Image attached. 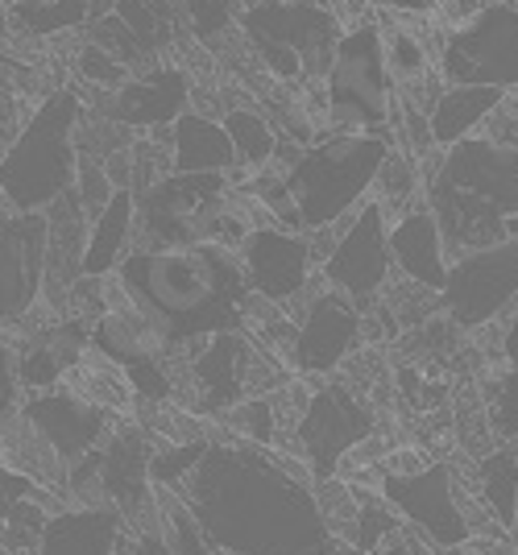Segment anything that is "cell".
I'll list each match as a JSON object with an SVG mask.
<instances>
[{
  "mask_svg": "<svg viewBox=\"0 0 518 555\" xmlns=\"http://www.w3.org/2000/svg\"><path fill=\"white\" fill-rule=\"evenodd\" d=\"M208 543L229 555H332L311 486L286 477L270 448L208 423V452L179 489Z\"/></svg>",
  "mask_w": 518,
  "mask_h": 555,
  "instance_id": "cell-1",
  "label": "cell"
},
{
  "mask_svg": "<svg viewBox=\"0 0 518 555\" xmlns=\"http://www.w3.org/2000/svg\"><path fill=\"white\" fill-rule=\"evenodd\" d=\"M117 286L158 327L170 357L204 345L216 332H245L249 286L241 257L220 245L129 249L117 266Z\"/></svg>",
  "mask_w": 518,
  "mask_h": 555,
  "instance_id": "cell-2",
  "label": "cell"
},
{
  "mask_svg": "<svg viewBox=\"0 0 518 555\" xmlns=\"http://www.w3.org/2000/svg\"><path fill=\"white\" fill-rule=\"evenodd\" d=\"M427 211L440 229L448 266L518 236V150L465 138L424 170Z\"/></svg>",
  "mask_w": 518,
  "mask_h": 555,
  "instance_id": "cell-3",
  "label": "cell"
},
{
  "mask_svg": "<svg viewBox=\"0 0 518 555\" xmlns=\"http://www.w3.org/2000/svg\"><path fill=\"white\" fill-rule=\"evenodd\" d=\"M390 150H394L390 133H332L299 150V158L283 170L286 199L299 216V232L307 236L332 229L349 211L361 208Z\"/></svg>",
  "mask_w": 518,
  "mask_h": 555,
  "instance_id": "cell-4",
  "label": "cell"
},
{
  "mask_svg": "<svg viewBox=\"0 0 518 555\" xmlns=\"http://www.w3.org/2000/svg\"><path fill=\"white\" fill-rule=\"evenodd\" d=\"M83 100L75 88H54L29 113L22 133L0 154V199L9 211H47L75 186L79 145L75 129Z\"/></svg>",
  "mask_w": 518,
  "mask_h": 555,
  "instance_id": "cell-5",
  "label": "cell"
},
{
  "mask_svg": "<svg viewBox=\"0 0 518 555\" xmlns=\"http://www.w3.org/2000/svg\"><path fill=\"white\" fill-rule=\"evenodd\" d=\"M236 34L279 83H315L332 67L345 22L315 0H254Z\"/></svg>",
  "mask_w": 518,
  "mask_h": 555,
  "instance_id": "cell-6",
  "label": "cell"
},
{
  "mask_svg": "<svg viewBox=\"0 0 518 555\" xmlns=\"http://www.w3.org/2000/svg\"><path fill=\"white\" fill-rule=\"evenodd\" d=\"M390 75L381 54V25L357 22L340 34L324 75V125L332 133H390Z\"/></svg>",
  "mask_w": 518,
  "mask_h": 555,
  "instance_id": "cell-7",
  "label": "cell"
},
{
  "mask_svg": "<svg viewBox=\"0 0 518 555\" xmlns=\"http://www.w3.org/2000/svg\"><path fill=\"white\" fill-rule=\"evenodd\" d=\"M440 75L448 88L518 92V4L494 0L456 25L440 50Z\"/></svg>",
  "mask_w": 518,
  "mask_h": 555,
  "instance_id": "cell-8",
  "label": "cell"
},
{
  "mask_svg": "<svg viewBox=\"0 0 518 555\" xmlns=\"http://www.w3.org/2000/svg\"><path fill=\"white\" fill-rule=\"evenodd\" d=\"M229 204H233L229 175H166L163 183H154L145 195H138L133 249L204 245L208 220Z\"/></svg>",
  "mask_w": 518,
  "mask_h": 555,
  "instance_id": "cell-9",
  "label": "cell"
},
{
  "mask_svg": "<svg viewBox=\"0 0 518 555\" xmlns=\"http://www.w3.org/2000/svg\"><path fill=\"white\" fill-rule=\"evenodd\" d=\"M390 274H394V261H390V216L370 195L361 208L340 220V236H336L332 254L324 257L320 278L365 315L381 299Z\"/></svg>",
  "mask_w": 518,
  "mask_h": 555,
  "instance_id": "cell-10",
  "label": "cell"
},
{
  "mask_svg": "<svg viewBox=\"0 0 518 555\" xmlns=\"http://www.w3.org/2000/svg\"><path fill=\"white\" fill-rule=\"evenodd\" d=\"M518 302V236L448 266L440 311L461 332H481Z\"/></svg>",
  "mask_w": 518,
  "mask_h": 555,
  "instance_id": "cell-11",
  "label": "cell"
},
{
  "mask_svg": "<svg viewBox=\"0 0 518 555\" xmlns=\"http://www.w3.org/2000/svg\"><path fill=\"white\" fill-rule=\"evenodd\" d=\"M241 274L249 295L283 307L286 315L295 320L299 307H303L315 291H324L328 282L315 270V257H311V241L303 232H286L279 224H261L249 229L245 245H241Z\"/></svg>",
  "mask_w": 518,
  "mask_h": 555,
  "instance_id": "cell-12",
  "label": "cell"
},
{
  "mask_svg": "<svg viewBox=\"0 0 518 555\" xmlns=\"http://www.w3.org/2000/svg\"><path fill=\"white\" fill-rule=\"evenodd\" d=\"M377 431V411L374 402L357 398L340 377L320 382L311 390L299 427L290 431L299 448H303V461L311 464V477L324 481L340 473V461L353 452L357 443H365Z\"/></svg>",
  "mask_w": 518,
  "mask_h": 555,
  "instance_id": "cell-13",
  "label": "cell"
},
{
  "mask_svg": "<svg viewBox=\"0 0 518 555\" xmlns=\"http://www.w3.org/2000/svg\"><path fill=\"white\" fill-rule=\"evenodd\" d=\"M377 493L402 518V527H411L436 552H456L472 539L469 518L456 502L452 464L431 461L411 477H381Z\"/></svg>",
  "mask_w": 518,
  "mask_h": 555,
  "instance_id": "cell-14",
  "label": "cell"
},
{
  "mask_svg": "<svg viewBox=\"0 0 518 555\" xmlns=\"http://www.w3.org/2000/svg\"><path fill=\"white\" fill-rule=\"evenodd\" d=\"M361 332H365V315L345 295L324 286L295 315V340H290V352H286V365H290L295 377L324 382L357 352Z\"/></svg>",
  "mask_w": 518,
  "mask_h": 555,
  "instance_id": "cell-15",
  "label": "cell"
},
{
  "mask_svg": "<svg viewBox=\"0 0 518 555\" xmlns=\"http://www.w3.org/2000/svg\"><path fill=\"white\" fill-rule=\"evenodd\" d=\"M254 357V336L249 332H216L204 345L174 352L170 361H179L183 398L191 411H204L208 418H220L233 411L245 398V370Z\"/></svg>",
  "mask_w": 518,
  "mask_h": 555,
  "instance_id": "cell-16",
  "label": "cell"
},
{
  "mask_svg": "<svg viewBox=\"0 0 518 555\" xmlns=\"http://www.w3.org/2000/svg\"><path fill=\"white\" fill-rule=\"evenodd\" d=\"M47 278V211L0 216V332L17 327L42 302Z\"/></svg>",
  "mask_w": 518,
  "mask_h": 555,
  "instance_id": "cell-17",
  "label": "cell"
},
{
  "mask_svg": "<svg viewBox=\"0 0 518 555\" xmlns=\"http://www.w3.org/2000/svg\"><path fill=\"white\" fill-rule=\"evenodd\" d=\"M22 415L42 431V440L54 448L59 461L67 464V473L113 436V427H117L120 418L92 406V402H83V398H75L63 386L50 393H29L22 402Z\"/></svg>",
  "mask_w": 518,
  "mask_h": 555,
  "instance_id": "cell-18",
  "label": "cell"
},
{
  "mask_svg": "<svg viewBox=\"0 0 518 555\" xmlns=\"http://www.w3.org/2000/svg\"><path fill=\"white\" fill-rule=\"evenodd\" d=\"M191 108V79L174 63H154L142 75H129L113 95H104L100 116L120 129H170Z\"/></svg>",
  "mask_w": 518,
  "mask_h": 555,
  "instance_id": "cell-19",
  "label": "cell"
},
{
  "mask_svg": "<svg viewBox=\"0 0 518 555\" xmlns=\"http://www.w3.org/2000/svg\"><path fill=\"white\" fill-rule=\"evenodd\" d=\"M88 211L75 186L47 208V278H42V307L63 315L72 286L83 278V249H88Z\"/></svg>",
  "mask_w": 518,
  "mask_h": 555,
  "instance_id": "cell-20",
  "label": "cell"
},
{
  "mask_svg": "<svg viewBox=\"0 0 518 555\" xmlns=\"http://www.w3.org/2000/svg\"><path fill=\"white\" fill-rule=\"evenodd\" d=\"M390 261L399 266V274L424 291H444L448 282V254L440 229L427 208L402 211L399 220H390Z\"/></svg>",
  "mask_w": 518,
  "mask_h": 555,
  "instance_id": "cell-21",
  "label": "cell"
},
{
  "mask_svg": "<svg viewBox=\"0 0 518 555\" xmlns=\"http://www.w3.org/2000/svg\"><path fill=\"white\" fill-rule=\"evenodd\" d=\"M236 170L233 141L208 113H187L170 125V175H229Z\"/></svg>",
  "mask_w": 518,
  "mask_h": 555,
  "instance_id": "cell-22",
  "label": "cell"
},
{
  "mask_svg": "<svg viewBox=\"0 0 518 555\" xmlns=\"http://www.w3.org/2000/svg\"><path fill=\"white\" fill-rule=\"evenodd\" d=\"M0 464L4 473H17L34 486L67 498V464L54 456V448L42 440V431L22 415H0Z\"/></svg>",
  "mask_w": 518,
  "mask_h": 555,
  "instance_id": "cell-23",
  "label": "cell"
},
{
  "mask_svg": "<svg viewBox=\"0 0 518 555\" xmlns=\"http://www.w3.org/2000/svg\"><path fill=\"white\" fill-rule=\"evenodd\" d=\"M125 518L113 506H67L47 522L38 555H117Z\"/></svg>",
  "mask_w": 518,
  "mask_h": 555,
  "instance_id": "cell-24",
  "label": "cell"
},
{
  "mask_svg": "<svg viewBox=\"0 0 518 555\" xmlns=\"http://www.w3.org/2000/svg\"><path fill=\"white\" fill-rule=\"evenodd\" d=\"M133 220H138V195L113 191L104 211L88 224V249H83V278H113L125 254L133 249Z\"/></svg>",
  "mask_w": 518,
  "mask_h": 555,
  "instance_id": "cell-25",
  "label": "cell"
},
{
  "mask_svg": "<svg viewBox=\"0 0 518 555\" xmlns=\"http://www.w3.org/2000/svg\"><path fill=\"white\" fill-rule=\"evenodd\" d=\"M510 92H497V88H444L436 95L427 125H431V141L448 150L456 141L477 138V129L502 108V100Z\"/></svg>",
  "mask_w": 518,
  "mask_h": 555,
  "instance_id": "cell-26",
  "label": "cell"
},
{
  "mask_svg": "<svg viewBox=\"0 0 518 555\" xmlns=\"http://www.w3.org/2000/svg\"><path fill=\"white\" fill-rule=\"evenodd\" d=\"M63 390H72L75 398L92 402V406L108 411V415H120V418L133 415V386H129L125 370H120L113 357H104V352L92 345L83 348V357L72 365Z\"/></svg>",
  "mask_w": 518,
  "mask_h": 555,
  "instance_id": "cell-27",
  "label": "cell"
},
{
  "mask_svg": "<svg viewBox=\"0 0 518 555\" xmlns=\"http://www.w3.org/2000/svg\"><path fill=\"white\" fill-rule=\"evenodd\" d=\"M477 498L481 506L494 514V522L510 534L518 522V448L515 443H497L494 452H485L477 468Z\"/></svg>",
  "mask_w": 518,
  "mask_h": 555,
  "instance_id": "cell-28",
  "label": "cell"
},
{
  "mask_svg": "<svg viewBox=\"0 0 518 555\" xmlns=\"http://www.w3.org/2000/svg\"><path fill=\"white\" fill-rule=\"evenodd\" d=\"M113 4L100 0H13V25L25 38H59L75 25L95 22Z\"/></svg>",
  "mask_w": 518,
  "mask_h": 555,
  "instance_id": "cell-29",
  "label": "cell"
},
{
  "mask_svg": "<svg viewBox=\"0 0 518 555\" xmlns=\"http://www.w3.org/2000/svg\"><path fill=\"white\" fill-rule=\"evenodd\" d=\"M220 125H224V133L233 141V154L241 170H261V166L274 163L283 133H279V125L270 116L254 113V108H224Z\"/></svg>",
  "mask_w": 518,
  "mask_h": 555,
  "instance_id": "cell-30",
  "label": "cell"
},
{
  "mask_svg": "<svg viewBox=\"0 0 518 555\" xmlns=\"http://www.w3.org/2000/svg\"><path fill=\"white\" fill-rule=\"evenodd\" d=\"M113 13L133 34L145 67H154L158 54L174 42V9H170V0H113Z\"/></svg>",
  "mask_w": 518,
  "mask_h": 555,
  "instance_id": "cell-31",
  "label": "cell"
},
{
  "mask_svg": "<svg viewBox=\"0 0 518 555\" xmlns=\"http://www.w3.org/2000/svg\"><path fill=\"white\" fill-rule=\"evenodd\" d=\"M353 493H357V527L349 547H357L361 555H381L402 534V518L386 506V498L374 486H353Z\"/></svg>",
  "mask_w": 518,
  "mask_h": 555,
  "instance_id": "cell-32",
  "label": "cell"
},
{
  "mask_svg": "<svg viewBox=\"0 0 518 555\" xmlns=\"http://www.w3.org/2000/svg\"><path fill=\"white\" fill-rule=\"evenodd\" d=\"M154 502H158V514H163V534H166V543H170V552L174 555H212L216 552L212 543H208V534L199 531V522H195V514H191L187 502H183V493L154 486Z\"/></svg>",
  "mask_w": 518,
  "mask_h": 555,
  "instance_id": "cell-33",
  "label": "cell"
},
{
  "mask_svg": "<svg viewBox=\"0 0 518 555\" xmlns=\"http://www.w3.org/2000/svg\"><path fill=\"white\" fill-rule=\"evenodd\" d=\"M419 179H424V170H419V158L415 154H406V150H390L386 154V163H381V170H377V179H374V195L377 204L386 208V216H390V208L394 204H406L411 195H415V186H419Z\"/></svg>",
  "mask_w": 518,
  "mask_h": 555,
  "instance_id": "cell-34",
  "label": "cell"
},
{
  "mask_svg": "<svg viewBox=\"0 0 518 555\" xmlns=\"http://www.w3.org/2000/svg\"><path fill=\"white\" fill-rule=\"evenodd\" d=\"M315 493V506L324 514V527L336 543H349L353 539V527H357V493L353 486L345 481V477H324V481H315L311 486Z\"/></svg>",
  "mask_w": 518,
  "mask_h": 555,
  "instance_id": "cell-35",
  "label": "cell"
},
{
  "mask_svg": "<svg viewBox=\"0 0 518 555\" xmlns=\"http://www.w3.org/2000/svg\"><path fill=\"white\" fill-rule=\"evenodd\" d=\"M208 440H187V443H158V452L150 456V486L158 489H179L187 486V477L195 473V464L204 461Z\"/></svg>",
  "mask_w": 518,
  "mask_h": 555,
  "instance_id": "cell-36",
  "label": "cell"
},
{
  "mask_svg": "<svg viewBox=\"0 0 518 555\" xmlns=\"http://www.w3.org/2000/svg\"><path fill=\"white\" fill-rule=\"evenodd\" d=\"M381 54H386V75L390 83L411 88L427 75V50L411 29H381Z\"/></svg>",
  "mask_w": 518,
  "mask_h": 555,
  "instance_id": "cell-37",
  "label": "cell"
},
{
  "mask_svg": "<svg viewBox=\"0 0 518 555\" xmlns=\"http://www.w3.org/2000/svg\"><path fill=\"white\" fill-rule=\"evenodd\" d=\"M485 418L494 443H518V365L497 373V382L485 390Z\"/></svg>",
  "mask_w": 518,
  "mask_h": 555,
  "instance_id": "cell-38",
  "label": "cell"
},
{
  "mask_svg": "<svg viewBox=\"0 0 518 555\" xmlns=\"http://www.w3.org/2000/svg\"><path fill=\"white\" fill-rule=\"evenodd\" d=\"M249 4L254 0H183V17H187V25L195 29L199 42H216V38H224L241 22V13Z\"/></svg>",
  "mask_w": 518,
  "mask_h": 555,
  "instance_id": "cell-39",
  "label": "cell"
},
{
  "mask_svg": "<svg viewBox=\"0 0 518 555\" xmlns=\"http://www.w3.org/2000/svg\"><path fill=\"white\" fill-rule=\"evenodd\" d=\"M75 70H79V79H83V83H92V88H100L104 95H113V92L120 88V83H125V79L133 75L129 67H120L117 59H108V54H104L100 47H92V42L83 47V54H79V63H75Z\"/></svg>",
  "mask_w": 518,
  "mask_h": 555,
  "instance_id": "cell-40",
  "label": "cell"
},
{
  "mask_svg": "<svg viewBox=\"0 0 518 555\" xmlns=\"http://www.w3.org/2000/svg\"><path fill=\"white\" fill-rule=\"evenodd\" d=\"M399 390L415 411H436V406H444V398H448L444 382H431V377L419 373L415 365H402L399 370Z\"/></svg>",
  "mask_w": 518,
  "mask_h": 555,
  "instance_id": "cell-41",
  "label": "cell"
},
{
  "mask_svg": "<svg viewBox=\"0 0 518 555\" xmlns=\"http://www.w3.org/2000/svg\"><path fill=\"white\" fill-rule=\"evenodd\" d=\"M25 393L17 386V361H13V340L9 332H0V415L22 411Z\"/></svg>",
  "mask_w": 518,
  "mask_h": 555,
  "instance_id": "cell-42",
  "label": "cell"
},
{
  "mask_svg": "<svg viewBox=\"0 0 518 555\" xmlns=\"http://www.w3.org/2000/svg\"><path fill=\"white\" fill-rule=\"evenodd\" d=\"M29 113H34V108H25L9 88H0V154L9 150V141L22 133V125L29 120Z\"/></svg>",
  "mask_w": 518,
  "mask_h": 555,
  "instance_id": "cell-43",
  "label": "cell"
},
{
  "mask_svg": "<svg viewBox=\"0 0 518 555\" xmlns=\"http://www.w3.org/2000/svg\"><path fill=\"white\" fill-rule=\"evenodd\" d=\"M34 489H38L34 481H25V477H17V473H4V468H0V527H4L9 509L17 506L22 498H29Z\"/></svg>",
  "mask_w": 518,
  "mask_h": 555,
  "instance_id": "cell-44",
  "label": "cell"
},
{
  "mask_svg": "<svg viewBox=\"0 0 518 555\" xmlns=\"http://www.w3.org/2000/svg\"><path fill=\"white\" fill-rule=\"evenodd\" d=\"M502 357L518 365V302L506 311V332H502Z\"/></svg>",
  "mask_w": 518,
  "mask_h": 555,
  "instance_id": "cell-45",
  "label": "cell"
},
{
  "mask_svg": "<svg viewBox=\"0 0 518 555\" xmlns=\"http://www.w3.org/2000/svg\"><path fill=\"white\" fill-rule=\"evenodd\" d=\"M374 9H386V13H427L436 9L440 0H370Z\"/></svg>",
  "mask_w": 518,
  "mask_h": 555,
  "instance_id": "cell-46",
  "label": "cell"
},
{
  "mask_svg": "<svg viewBox=\"0 0 518 555\" xmlns=\"http://www.w3.org/2000/svg\"><path fill=\"white\" fill-rule=\"evenodd\" d=\"M0 67H9V70H22V67H17V59H13V50H9V47H0Z\"/></svg>",
  "mask_w": 518,
  "mask_h": 555,
  "instance_id": "cell-47",
  "label": "cell"
},
{
  "mask_svg": "<svg viewBox=\"0 0 518 555\" xmlns=\"http://www.w3.org/2000/svg\"><path fill=\"white\" fill-rule=\"evenodd\" d=\"M381 555H411V552H406V543H402V534H399V539H394V543H390Z\"/></svg>",
  "mask_w": 518,
  "mask_h": 555,
  "instance_id": "cell-48",
  "label": "cell"
},
{
  "mask_svg": "<svg viewBox=\"0 0 518 555\" xmlns=\"http://www.w3.org/2000/svg\"><path fill=\"white\" fill-rule=\"evenodd\" d=\"M100 4H113V0H100Z\"/></svg>",
  "mask_w": 518,
  "mask_h": 555,
  "instance_id": "cell-49",
  "label": "cell"
},
{
  "mask_svg": "<svg viewBox=\"0 0 518 555\" xmlns=\"http://www.w3.org/2000/svg\"><path fill=\"white\" fill-rule=\"evenodd\" d=\"M515 555H518V543H515Z\"/></svg>",
  "mask_w": 518,
  "mask_h": 555,
  "instance_id": "cell-50",
  "label": "cell"
},
{
  "mask_svg": "<svg viewBox=\"0 0 518 555\" xmlns=\"http://www.w3.org/2000/svg\"><path fill=\"white\" fill-rule=\"evenodd\" d=\"M0 555H9V552H0Z\"/></svg>",
  "mask_w": 518,
  "mask_h": 555,
  "instance_id": "cell-51",
  "label": "cell"
}]
</instances>
